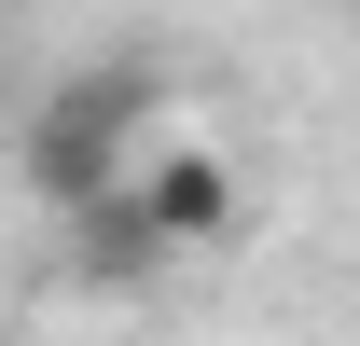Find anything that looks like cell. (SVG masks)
<instances>
[{"label":"cell","mask_w":360,"mask_h":346,"mask_svg":"<svg viewBox=\"0 0 360 346\" xmlns=\"http://www.w3.org/2000/svg\"><path fill=\"white\" fill-rule=\"evenodd\" d=\"M167 139V70H139V56H97V70H70V84H42V111H28V194H42L56 222L111 208L139 180V153Z\"/></svg>","instance_id":"obj_1"},{"label":"cell","mask_w":360,"mask_h":346,"mask_svg":"<svg viewBox=\"0 0 360 346\" xmlns=\"http://www.w3.org/2000/svg\"><path fill=\"white\" fill-rule=\"evenodd\" d=\"M125 194H139V222L167 236V263H180V250H222V236H236V208H250L236 153H222V139H180V125L139 153V180H125Z\"/></svg>","instance_id":"obj_2"},{"label":"cell","mask_w":360,"mask_h":346,"mask_svg":"<svg viewBox=\"0 0 360 346\" xmlns=\"http://www.w3.org/2000/svg\"><path fill=\"white\" fill-rule=\"evenodd\" d=\"M56 236H70V277H97V291L167 277V236L139 222V194H111V208H84V222H56Z\"/></svg>","instance_id":"obj_3"}]
</instances>
